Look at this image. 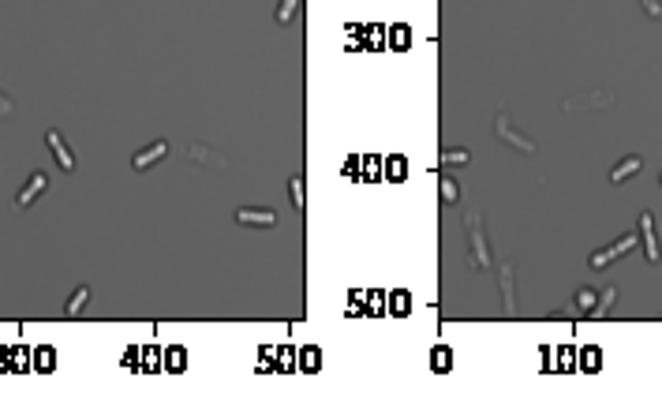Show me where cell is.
<instances>
[{
    "label": "cell",
    "instance_id": "cell-17",
    "mask_svg": "<svg viewBox=\"0 0 662 408\" xmlns=\"http://www.w3.org/2000/svg\"><path fill=\"white\" fill-rule=\"evenodd\" d=\"M595 300H599V296H595L591 288H580V293H576V304L584 307V311H591V307H595Z\"/></svg>",
    "mask_w": 662,
    "mask_h": 408
},
{
    "label": "cell",
    "instance_id": "cell-16",
    "mask_svg": "<svg viewBox=\"0 0 662 408\" xmlns=\"http://www.w3.org/2000/svg\"><path fill=\"white\" fill-rule=\"evenodd\" d=\"M438 183H442V203H457V199H460V188H457V180L442 176Z\"/></svg>",
    "mask_w": 662,
    "mask_h": 408
},
{
    "label": "cell",
    "instance_id": "cell-6",
    "mask_svg": "<svg viewBox=\"0 0 662 408\" xmlns=\"http://www.w3.org/2000/svg\"><path fill=\"white\" fill-rule=\"evenodd\" d=\"M45 188H49V176H45V173H30V180H26L23 191L16 195V206H19V210H30V206L45 195Z\"/></svg>",
    "mask_w": 662,
    "mask_h": 408
},
{
    "label": "cell",
    "instance_id": "cell-4",
    "mask_svg": "<svg viewBox=\"0 0 662 408\" xmlns=\"http://www.w3.org/2000/svg\"><path fill=\"white\" fill-rule=\"evenodd\" d=\"M236 225H244V229H277V210H270V206H240L236 210Z\"/></svg>",
    "mask_w": 662,
    "mask_h": 408
},
{
    "label": "cell",
    "instance_id": "cell-18",
    "mask_svg": "<svg viewBox=\"0 0 662 408\" xmlns=\"http://www.w3.org/2000/svg\"><path fill=\"white\" fill-rule=\"evenodd\" d=\"M640 4H644V11H647L651 19H658V16H662V4H658V0H640Z\"/></svg>",
    "mask_w": 662,
    "mask_h": 408
},
{
    "label": "cell",
    "instance_id": "cell-14",
    "mask_svg": "<svg viewBox=\"0 0 662 408\" xmlns=\"http://www.w3.org/2000/svg\"><path fill=\"white\" fill-rule=\"evenodd\" d=\"M288 195H292V206H296V210H303V206H307V191H303V176H292V180H288Z\"/></svg>",
    "mask_w": 662,
    "mask_h": 408
},
{
    "label": "cell",
    "instance_id": "cell-1",
    "mask_svg": "<svg viewBox=\"0 0 662 408\" xmlns=\"http://www.w3.org/2000/svg\"><path fill=\"white\" fill-rule=\"evenodd\" d=\"M464 229H468V240H472V266H491V247H486V232H483V221L479 214H468L464 217Z\"/></svg>",
    "mask_w": 662,
    "mask_h": 408
},
{
    "label": "cell",
    "instance_id": "cell-9",
    "mask_svg": "<svg viewBox=\"0 0 662 408\" xmlns=\"http://www.w3.org/2000/svg\"><path fill=\"white\" fill-rule=\"evenodd\" d=\"M188 157H191L195 165H202V169H224V165H229L217 150H210L206 142H191V147H188Z\"/></svg>",
    "mask_w": 662,
    "mask_h": 408
},
{
    "label": "cell",
    "instance_id": "cell-15",
    "mask_svg": "<svg viewBox=\"0 0 662 408\" xmlns=\"http://www.w3.org/2000/svg\"><path fill=\"white\" fill-rule=\"evenodd\" d=\"M617 300V285H610V288H603V296H599V304L591 307V314H610V304Z\"/></svg>",
    "mask_w": 662,
    "mask_h": 408
},
{
    "label": "cell",
    "instance_id": "cell-13",
    "mask_svg": "<svg viewBox=\"0 0 662 408\" xmlns=\"http://www.w3.org/2000/svg\"><path fill=\"white\" fill-rule=\"evenodd\" d=\"M472 162V154L464 147H445L442 150V165H468Z\"/></svg>",
    "mask_w": 662,
    "mask_h": 408
},
{
    "label": "cell",
    "instance_id": "cell-2",
    "mask_svg": "<svg viewBox=\"0 0 662 408\" xmlns=\"http://www.w3.org/2000/svg\"><path fill=\"white\" fill-rule=\"evenodd\" d=\"M637 244H640V236H637V232H625L621 240H614L610 247H603V251L591 255V270H606V266H610V262H617L621 255H629Z\"/></svg>",
    "mask_w": 662,
    "mask_h": 408
},
{
    "label": "cell",
    "instance_id": "cell-21",
    "mask_svg": "<svg viewBox=\"0 0 662 408\" xmlns=\"http://www.w3.org/2000/svg\"><path fill=\"white\" fill-rule=\"evenodd\" d=\"M445 348H438V352H434V371H445Z\"/></svg>",
    "mask_w": 662,
    "mask_h": 408
},
{
    "label": "cell",
    "instance_id": "cell-22",
    "mask_svg": "<svg viewBox=\"0 0 662 408\" xmlns=\"http://www.w3.org/2000/svg\"><path fill=\"white\" fill-rule=\"evenodd\" d=\"M584 367H588V371H595V367H599V363H595V352H584Z\"/></svg>",
    "mask_w": 662,
    "mask_h": 408
},
{
    "label": "cell",
    "instance_id": "cell-3",
    "mask_svg": "<svg viewBox=\"0 0 662 408\" xmlns=\"http://www.w3.org/2000/svg\"><path fill=\"white\" fill-rule=\"evenodd\" d=\"M494 131H498V139L506 142V147L520 150V154H535V142L527 139V135H520V131L513 128V120H509L506 113H498V116H494Z\"/></svg>",
    "mask_w": 662,
    "mask_h": 408
},
{
    "label": "cell",
    "instance_id": "cell-7",
    "mask_svg": "<svg viewBox=\"0 0 662 408\" xmlns=\"http://www.w3.org/2000/svg\"><path fill=\"white\" fill-rule=\"evenodd\" d=\"M45 147L52 150V157H57V165L64 169V173H72V169H75V154H72L68 142H64L60 131H45Z\"/></svg>",
    "mask_w": 662,
    "mask_h": 408
},
{
    "label": "cell",
    "instance_id": "cell-11",
    "mask_svg": "<svg viewBox=\"0 0 662 408\" xmlns=\"http://www.w3.org/2000/svg\"><path fill=\"white\" fill-rule=\"evenodd\" d=\"M86 300H90V288L79 285L75 293H72V300H68V307H64V314H68V319H79V314H83V307H86Z\"/></svg>",
    "mask_w": 662,
    "mask_h": 408
},
{
    "label": "cell",
    "instance_id": "cell-12",
    "mask_svg": "<svg viewBox=\"0 0 662 408\" xmlns=\"http://www.w3.org/2000/svg\"><path fill=\"white\" fill-rule=\"evenodd\" d=\"M299 4H303V0H281V4H277V26H288V23H292L296 19V11H299Z\"/></svg>",
    "mask_w": 662,
    "mask_h": 408
},
{
    "label": "cell",
    "instance_id": "cell-23",
    "mask_svg": "<svg viewBox=\"0 0 662 408\" xmlns=\"http://www.w3.org/2000/svg\"><path fill=\"white\" fill-rule=\"evenodd\" d=\"M658 183H662V173H658Z\"/></svg>",
    "mask_w": 662,
    "mask_h": 408
},
{
    "label": "cell",
    "instance_id": "cell-20",
    "mask_svg": "<svg viewBox=\"0 0 662 408\" xmlns=\"http://www.w3.org/2000/svg\"><path fill=\"white\" fill-rule=\"evenodd\" d=\"M11 113H16V105H11V98H4V94H0V116H11Z\"/></svg>",
    "mask_w": 662,
    "mask_h": 408
},
{
    "label": "cell",
    "instance_id": "cell-5",
    "mask_svg": "<svg viewBox=\"0 0 662 408\" xmlns=\"http://www.w3.org/2000/svg\"><path fill=\"white\" fill-rule=\"evenodd\" d=\"M165 157H169V139H157V142H150V147H142L135 157H131V169H135V173H147L150 165L165 162Z\"/></svg>",
    "mask_w": 662,
    "mask_h": 408
},
{
    "label": "cell",
    "instance_id": "cell-19",
    "mask_svg": "<svg viewBox=\"0 0 662 408\" xmlns=\"http://www.w3.org/2000/svg\"><path fill=\"white\" fill-rule=\"evenodd\" d=\"M38 360H42V363H38V367H42V371H52V352H38Z\"/></svg>",
    "mask_w": 662,
    "mask_h": 408
},
{
    "label": "cell",
    "instance_id": "cell-8",
    "mask_svg": "<svg viewBox=\"0 0 662 408\" xmlns=\"http://www.w3.org/2000/svg\"><path fill=\"white\" fill-rule=\"evenodd\" d=\"M640 244H644V255H647V262H658L662 259V251H658V236H655V217L651 214H640Z\"/></svg>",
    "mask_w": 662,
    "mask_h": 408
},
{
    "label": "cell",
    "instance_id": "cell-10",
    "mask_svg": "<svg viewBox=\"0 0 662 408\" xmlns=\"http://www.w3.org/2000/svg\"><path fill=\"white\" fill-rule=\"evenodd\" d=\"M644 169V157L640 154H629V157H621V162L610 169V183H625V180H632Z\"/></svg>",
    "mask_w": 662,
    "mask_h": 408
}]
</instances>
